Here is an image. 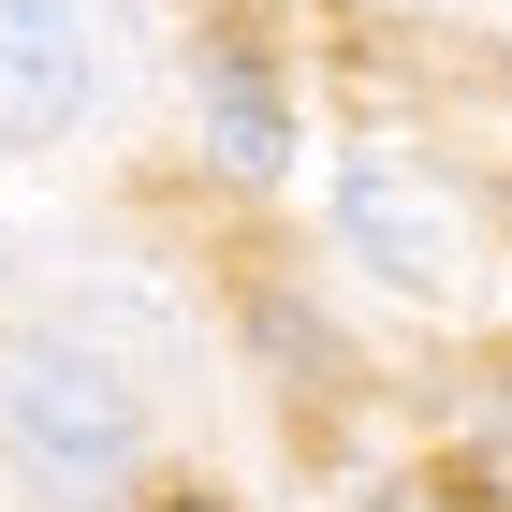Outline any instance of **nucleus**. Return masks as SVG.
<instances>
[{
  "label": "nucleus",
  "instance_id": "nucleus-1",
  "mask_svg": "<svg viewBox=\"0 0 512 512\" xmlns=\"http://www.w3.org/2000/svg\"><path fill=\"white\" fill-rule=\"evenodd\" d=\"M0 439L44 483H118L132 469V381L103 352H74V337H15L0 352Z\"/></svg>",
  "mask_w": 512,
  "mask_h": 512
},
{
  "label": "nucleus",
  "instance_id": "nucleus-2",
  "mask_svg": "<svg viewBox=\"0 0 512 512\" xmlns=\"http://www.w3.org/2000/svg\"><path fill=\"white\" fill-rule=\"evenodd\" d=\"M337 235H352V264H381L395 293H454V264H469L454 191H439L425 161H395V147H352V176H337Z\"/></svg>",
  "mask_w": 512,
  "mask_h": 512
},
{
  "label": "nucleus",
  "instance_id": "nucleus-3",
  "mask_svg": "<svg viewBox=\"0 0 512 512\" xmlns=\"http://www.w3.org/2000/svg\"><path fill=\"white\" fill-rule=\"evenodd\" d=\"M88 118V15L74 0H0V147Z\"/></svg>",
  "mask_w": 512,
  "mask_h": 512
},
{
  "label": "nucleus",
  "instance_id": "nucleus-4",
  "mask_svg": "<svg viewBox=\"0 0 512 512\" xmlns=\"http://www.w3.org/2000/svg\"><path fill=\"white\" fill-rule=\"evenodd\" d=\"M205 132H220V161H235V176H278V161H293V132H278V88L249 74V59H220V74H205Z\"/></svg>",
  "mask_w": 512,
  "mask_h": 512
},
{
  "label": "nucleus",
  "instance_id": "nucleus-5",
  "mask_svg": "<svg viewBox=\"0 0 512 512\" xmlns=\"http://www.w3.org/2000/svg\"><path fill=\"white\" fill-rule=\"evenodd\" d=\"M147 512H235V498H205V483H176V498H147Z\"/></svg>",
  "mask_w": 512,
  "mask_h": 512
},
{
  "label": "nucleus",
  "instance_id": "nucleus-6",
  "mask_svg": "<svg viewBox=\"0 0 512 512\" xmlns=\"http://www.w3.org/2000/svg\"><path fill=\"white\" fill-rule=\"evenodd\" d=\"M498 439H512V381H498Z\"/></svg>",
  "mask_w": 512,
  "mask_h": 512
}]
</instances>
